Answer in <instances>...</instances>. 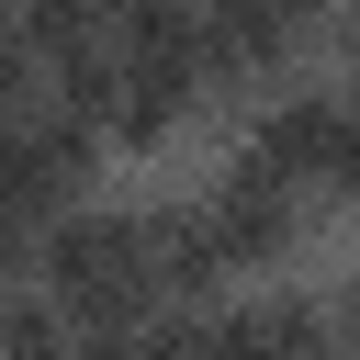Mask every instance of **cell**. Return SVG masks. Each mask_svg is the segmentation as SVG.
Listing matches in <instances>:
<instances>
[{
    "label": "cell",
    "mask_w": 360,
    "mask_h": 360,
    "mask_svg": "<svg viewBox=\"0 0 360 360\" xmlns=\"http://www.w3.org/2000/svg\"><path fill=\"white\" fill-rule=\"evenodd\" d=\"M34 270H45V304L68 326H146V315H169L146 214H56L34 236Z\"/></svg>",
    "instance_id": "1"
},
{
    "label": "cell",
    "mask_w": 360,
    "mask_h": 360,
    "mask_svg": "<svg viewBox=\"0 0 360 360\" xmlns=\"http://www.w3.org/2000/svg\"><path fill=\"white\" fill-rule=\"evenodd\" d=\"M90 169H101V124L90 112H68L56 90H34L22 112H0V214H79V191H90Z\"/></svg>",
    "instance_id": "2"
},
{
    "label": "cell",
    "mask_w": 360,
    "mask_h": 360,
    "mask_svg": "<svg viewBox=\"0 0 360 360\" xmlns=\"http://www.w3.org/2000/svg\"><path fill=\"white\" fill-rule=\"evenodd\" d=\"M202 225H214L225 270H270V259H292V236H304V191L270 180L259 158H225L214 191H202Z\"/></svg>",
    "instance_id": "3"
},
{
    "label": "cell",
    "mask_w": 360,
    "mask_h": 360,
    "mask_svg": "<svg viewBox=\"0 0 360 360\" xmlns=\"http://www.w3.org/2000/svg\"><path fill=\"white\" fill-rule=\"evenodd\" d=\"M338 124H349V101H338V90H292V79H281V90L259 101V124H248V146H236V158H259V169H270V180H292V191H304V180L326 191Z\"/></svg>",
    "instance_id": "4"
},
{
    "label": "cell",
    "mask_w": 360,
    "mask_h": 360,
    "mask_svg": "<svg viewBox=\"0 0 360 360\" xmlns=\"http://www.w3.org/2000/svg\"><path fill=\"white\" fill-rule=\"evenodd\" d=\"M202 11V45H214V79H281L292 45H304V0H191Z\"/></svg>",
    "instance_id": "5"
},
{
    "label": "cell",
    "mask_w": 360,
    "mask_h": 360,
    "mask_svg": "<svg viewBox=\"0 0 360 360\" xmlns=\"http://www.w3.org/2000/svg\"><path fill=\"white\" fill-rule=\"evenodd\" d=\"M146 248H158V292L169 304H202L225 281V248H214L202 202H146Z\"/></svg>",
    "instance_id": "6"
},
{
    "label": "cell",
    "mask_w": 360,
    "mask_h": 360,
    "mask_svg": "<svg viewBox=\"0 0 360 360\" xmlns=\"http://www.w3.org/2000/svg\"><path fill=\"white\" fill-rule=\"evenodd\" d=\"M11 34L34 45L45 79H79L90 56H112V45H101V11H79V0H11Z\"/></svg>",
    "instance_id": "7"
},
{
    "label": "cell",
    "mask_w": 360,
    "mask_h": 360,
    "mask_svg": "<svg viewBox=\"0 0 360 360\" xmlns=\"http://www.w3.org/2000/svg\"><path fill=\"white\" fill-rule=\"evenodd\" d=\"M0 360H79V326L56 304H0Z\"/></svg>",
    "instance_id": "8"
},
{
    "label": "cell",
    "mask_w": 360,
    "mask_h": 360,
    "mask_svg": "<svg viewBox=\"0 0 360 360\" xmlns=\"http://www.w3.org/2000/svg\"><path fill=\"white\" fill-rule=\"evenodd\" d=\"M146 360H225L214 315H146Z\"/></svg>",
    "instance_id": "9"
},
{
    "label": "cell",
    "mask_w": 360,
    "mask_h": 360,
    "mask_svg": "<svg viewBox=\"0 0 360 360\" xmlns=\"http://www.w3.org/2000/svg\"><path fill=\"white\" fill-rule=\"evenodd\" d=\"M34 79H45V68H34V45H22V34H11V11H0V112H22V101H34Z\"/></svg>",
    "instance_id": "10"
},
{
    "label": "cell",
    "mask_w": 360,
    "mask_h": 360,
    "mask_svg": "<svg viewBox=\"0 0 360 360\" xmlns=\"http://www.w3.org/2000/svg\"><path fill=\"white\" fill-rule=\"evenodd\" d=\"M326 191L360 214V101H349V124H338V158H326Z\"/></svg>",
    "instance_id": "11"
},
{
    "label": "cell",
    "mask_w": 360,
    "mask_h": 360,
    "mask_svg": "<svg viewBox=\"0 0 360 360\" xmlns=\"http://www.w3.org/2000/svg\"><path fill=\"white\" fill-rule=\"evenodd\" d=\"M22 248H34V225H22V214H0V270H11Z\"/></svg>",
    "instance_id": "12"
},
{
    "label": "cell",
    "mask_w": 360,
    "mask_h": 360,
    "mask_svg": "<svg viewBox=\"0 0 360 360\" xmlns=\"http://www.w3.org/2000/svg\"><path fill=\"white\" fill-rule=\"evenodd\" d=\"M338 338H349V349H360V281H349V304H338Z\"/></svg>",
    "instance_id": "13"
},
{
    "label": "cell",
    "mask_w": 360,
    "mask_h": 360,
    "mask_svg": "<svg viewBox=\"0 0 360 360\" xmlns=\"http://www.w3.org/2000/svg\"><path fill=\"white\" fill-rule=\"evenodd\" d=\"M79 11H101V22H124V11H135V0H79Z\"/></svg>",
    "instance_id": "14"
},
{
    "label": "cell",
    "mask_w": 360,
    "mask_h": 360,
    "mask_svg": "<svg viewBox=\"0 0 360 360\" xmlns=\"http://www.w3.org/2000/svg\"><path fill=\"white\" fill-rule=\"evenodd\" d=\"M349 79H360V22H349Z\"/></svg>",
    "instance_id": "15"
}]
</instances>
